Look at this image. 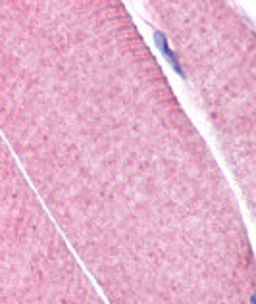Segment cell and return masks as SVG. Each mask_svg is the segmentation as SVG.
Segmentation results:
<instances>
[{
	"instance_id": "cell-1",
	"label": "cell",
	"mask_w": 256,
	"mask_h": 304,
	"mask_svg": "<svg viewBox=\"0 0 256 304\" xmlns=\"http://www.w3.org/2000/svg\"><path fill=\"white\" fill-rule=\"evenodd\" d=\"M154 41H156V44H158V48L164 52V56L168 58V62L172 64V68L176 70V73L179 75V77H183L185 73H183V70H181V66H179V62H177V56L174 54V50L168 46V39H166V35L164 33H160V31H154Z\"/></svg>"
},
{
	"instance_id": "cell-2",
	"label": "cell",
	"mask_w": 256,
	"mask_h": 304,
	"mask_svg": "<svg viewBox=\"0 0 256 304\" xmlns=\"http://www.w3.org/2000/svg\"><path fill=\"white\" fill-rule=\"evenodd\" d=\"M252 304H256V293L252 295Z\"/></svg>"
}]
</instances>
